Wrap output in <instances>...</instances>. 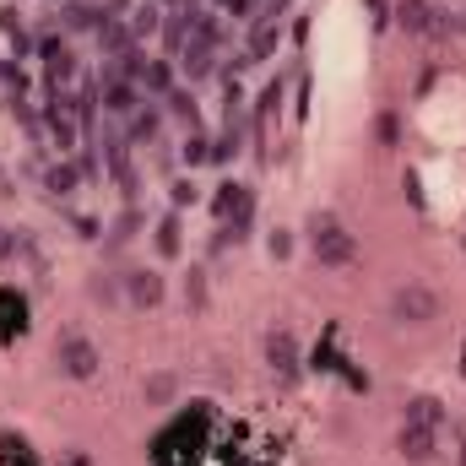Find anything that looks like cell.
Returning a JSON list of instances; mask_svg holds the SVG:
<instances>
[{
	"label": "cell",
	"mask_w": 466,
	"mask_h": 466,
	"mask_svg": "<svg viewBox=\"0 0 466 466\" xmlns=\"http://www.w3.org/2000/svg\"><path fill=\"white\" fill-rule=\"evenodd\" d=\"M309 249H315L320 266H352V260H358V238H352L348 223L331 218V212H315V218H309Z\"/></svg>",
	"instance_id": "obj_1"
},
{
	"label": "cell",
	"mask_w": 466,
	"mask_h": 466,
	"mask_svg": "<svg viewBox=\"0 0 466 466\" xmlns=\"http://www.w3.org/2000/svg\"><path fill=\"white\" fill-rule=\"evenodd\" d=\"M390 315H396L401 326H429V320H440V293L423 288V282H401V288L390 293Z\"/></svg>",
	"instance_id": "obj_2"
},
{
	"label": "cell",
	"mask_w": 466,
	"mask_h": 466,
	"mask_svg": "<svg viewBox=\"0 0 466 466\" xmlns=\"http://www.w3.org/2000/svg\"><path fill=\"white\" fill-rule=\"evenodd\" d=\"M396 22H401L407 33H418V38H445V33L456 27V16H445V11L429 5V0H401V5H396Z\"/></svg>",
	"instance_id": "obj_3"
},
{
	"label": "cell",
	"mask_w": 466,
	"mask_h": 466,
	"mask_svg": "<svg viewBox=\"0 0 466 466\" xmlns=\"http://www.w3.org/2000/svg\"><path fill=\"white\" fill-rule=\"evenodd\" d=\"M104 168H109V179L119 185V196L125 201H136V190H141V179H136V168H130V141L125 136H115V130H104Z\"/></svg>",
	"instance_id": "obj_4"
},
{
	"label": "cell",
	"mask_w": 466,
	"mask_h": 466,
	"mask_svg": "<svg viewBox=\"0 0 466 466\" xmlns=\"http://www.w3.org/2000/svg\"><path fill=\"white\" fill-rule=\"evenodd\" d=\"M38 60H44V76H49V93H60L71 76H76V55L60 33H44L38 38Z\"/></svg>",
	"instance_id": "obj_5"
},
{
	"label": "cell",
	"mask_w": 466,
	"mask_h": 466,
	"mask_svg": "<svg viewBox=\"0 0 466 466\" xmlns=\"http://www.w3.org/2000/svg\"><path fill=\"white\" fill-rule=\"evenodd\" d=\"M266 369L282 380V385H293L299 380V342H293V331L288 326H277V331H266Z\"/></svg>",
	"instance_id": "obj_6"
},
{
	"label": "cell",
	"mask_w": 466,
	"mask_h": 466,
	"mask_svg": "<svg viewBox=\"0 0 466 466\" xmlns=\"http://www.w3.org/2000/svg\"><path fill=\"white\" fill-rule=\"evenodd\" d=\"M55 358H60V369H66L71 380H93V374L104 369V358H98V348H93L87 337H60Z\"/></svg>",
	"instance_id": "obj_7"
},
{
	"label": "cell",
	"mask_w": 466,
	"mask_h": 466,
	"mask_svg": "<svg viewBox=\"0 0 466 466\" xmlns=\"http://www.w3.org/2000/svg\"><path fill=\"white\" fill-rule=\"evenodd\" d=\"M98 104H104V115L130 119L141 104H147V93H141L136 82H125V76H104V82H98Z\"/></svg>",
	"instance_id": "obj_8"
},
{
	"label": "cell",
	"mask_w": 466,
	"mask_h": 466,
	"mask_svg": "<svg viewBox=\"0 0 466 466\" xmlns=\"http://www.w3.org/2000/svg\"><path fill=\"white\" fill-rule=\"evenodd\" d=\"M396 445H401V456H407L412 466H429L434 456H440V429H423V423H401Z\"/></svg>",
	"instance_id": "obj_9"
},
{
	"label": "cell",
	"mask_w": 466,
	"mask_h": 466,
	"mask_svg": "<svg viewBox=\"0 0 466 466\" xmlns=\"http://www.w3.org/2000/svg\"><path fill=\"white\" fill-rule=\"evenodd\" d=\"M125 299H130L136 309H157V304H163V277H157V271H147V266L125 271Z\"/></svg>",
	"instance_id": "obj_10"
},
{
	"label": "cell",
	"mask_w": 466,
	"mask_h": 466,
	"mask_svg": "<svg viewBox=\"0 0 466 466\" xmlns=\"http://www.w3.org/2000/svg\"><path fill=\"white\" fill-rule=\"evenodd\" d=\"M98 44H104V55H109V60H119V55H130V49H136V33H130V22H125L119 11H109V16H104V27H98Z\"/></svg>",
	"instance_id": "obj_11"
},
{
	"label": "cell",
	"mask_w": 466,
	"mask_h": 466,
	"mask_svg": "<svg viewBox=\"0 0 466 466\" xmlns=\"http://www.w3.org/2000/svg\"><path fill=\"white\" fill-rule=\"evenodd\" d=\"M179 66H185V76H190V82H201V76H212V71H218V49L190 38V44L179 49Z\"/></svg>",
	"instance_id": "obj_12"
},
{
	"label": "cell",
	"mask_w": 466,
	"mask_h": 466,
	"mask_svg": "<svg viewBox=\"0 0 466 466\" xmlns=\"http://www.w3.org/2000/svg\"><path fill=\"white\" fill-rule=\"evenodd\" d=\"M60 16H66V33H98V27H104V16H109V5L98 11V5H87V0H71Z\"/></svg>",
	"instance_id": "obj_13"
},
{
	"label": "cell",
	"mask_w": 466,
	"mask_h": 466,
	"mask_svg": "<svg viewBox=\"0 0 466 466\" xmlns=\"http://www.w3.org/2000/svg\"><path fill=\"white\" fill-rule=\"evenodd\" d=\"M136 87H141V93H152V98H168V93H174V60H147Z\"/></svg>",
	"instance_id": "obj_14"
},
{
	"label": "cell",
	"mask_w": 466,
	"mask_h": 466,
	"mask_svg": "<svg viewBox=\"0 0 466 466\" xmlns=\"http://www.w3.org/2000/svg\"><path fill=\"white\" fill-rule=\"evenodd\" d=\"M277 44H282V33H277V22H260V27H255V38H249V49H244V60H238V66H260V60H271V55H277Z\"/></svg>",
	"instance_id": "obj_15"
},
{
	"label": "cell",
	"mask_w": 466,
	"mask_h": 466,
	"mask_svg": "<svg viewBox=\"0 0 466 466\" xmlns=\"http://www.w3.org/2000/svg\"><path fill=\"white\" fill-rule=\"evenodd\" d=\"M401 423H423V429H445V401L440 396H412Z\"/></svg>",
	"instance_id": "obj_16"
},
{
	"label": "cell",
	"mask_w": 466,
	"mask_h": 466,
	"mask_svg": "<svg viewBox=\"0 0 466 466\" xmlns=\"http://www.w3.org/2000/svg\"><path fill=\"white\" fill-rule=\"evenodd\" d=\"M125 22H130V33H136V44H141V38H152V33L163 27V11H157L152 0H136V5L125 11Z\"/></svg>",
	"instance_id": "obj_17"
},
{
	"label": "cell",
	"mask_w": 466,
	"mask_h": 466,
	"mask_svg": "<svg viewBox=\"0 0 466 466\" xmlns=\"http://www.w3.org/2000/svg\"><path fill=\"white\" fill-rule=\"evenodd\" d=\"M179 212H168V218H163V223H157V233H152V244H157V255H163V260H174V255H179V249H185V238H179Z\"/></svg>",
	"instance_id": "obj_18"
},
{
	"label": "cell",
	"mask_w": 466,
	"mask_h": 466,
	"mask_svg": "<svg viewBox=\"0 0 466 466\" xmlns=\"http://www.w3.org/2000/svg\"><path fill=\"white\" fill-rule=\"evenodd\" d=\"M76 179H82V168H76V163H55V168H49V174H44V190H49V196H60V201H66V196H71V190H76Z\"/></svg>",
	"instance_id": "obj_19"
},
{
	"label": "cell",
	"mask_w": 466,
	"mask_h": 466,
	"mask_svg": "<svg viewBox=\"0 0 466 466\" xmlns=\"http://www.w3.org/2000/svg\"><path fill=\"white\" fill-rule=\"evenodd\" d=\"M163 104H168V115H174V119H185L190 130L201 125V109H196V93H185V87H174V93H168Z\"/></svg>",
	"instance_id": "obj_20"
},
{
	"label": "cell",
	"mask_w": 466,
	"mask_h": 466,
	"mask_svg": "<svg viewBox=\"0 0 466 466\" xmlns=\"http://www.w3.org/2000/svg\"><path fill=\"white\" fill-rule=\"evenodd\" d=\"M0 27H5V38H11V55H16V60H27V27H22L16 5H5V11H0Z\"/></svg>",
	"instance_id": "obj_21"
},
{
	"label": "cell",
	"mask_w": 466,
	"mask_h": 466,
	"mask_svg": "<svg viewBox=\"0 0 466 466\" xmlns=\"http://www.w3.org/2000/svg\"><path fill=\"white\" fill-rule=\"evenodd\" d=\"M22 326H27V304L11 299V293H0V331L11 337V331H22Z\"/></svg>",
	"instance_id": "obj_22"
},
{
	"label": "cell",
	"mask_w": 466,
	"mask_h": 466,
	"mask_svg": "<svg viewBox=\"0 0 466 466\" xmlns=\"http://www.w3.org/2000/svg\"><path fill=\"white\" fill-rule=\"evenodd\" d=\"M157 130H163V115L157 109H136L130 115V141H157Z\"/></svg>",
	"instance_id": "obj_23"
},
{
	"label": "cell",
	"mask_w": 466,
	"mask_h": 466,
	"mask_svg": "<svg viewBox=\"0 0 466 466\" xmlns=\"http://www.w3.org/2000/svg\"><path fill=\"white\" fill-rule=\"evenodd\" d=\"M179 157H185L190 168H201V163H212V141H207L201 130H190V136H185V147H179Z\"/></svg>",
	"instance_id": "obj_24"
},
{
	"label": "cell",
	"mask_w": 466,
	"mask_h": 466,
	"mask_svg": "<svg viewBox=\"0 0 466 466\" xmlns=\"http://www.w3.org/2000/svg\"><path fill=\"white\" fill-rule=\"evenodd\" d=\"M168 201H174V212H185V207H196V201H201V190H196V179H174V185H168Z\"/></svg>",
	"instance_id": "obj_25"
},
{
	"label": "cell",
	"mask_w": 466,
	"mask_h": 466,
	"mask_svg": "<svg viewBox=\"0 0 466 466\" xmlns=\"http://www.w3.org/2000/svg\"><path fill=\"white\" fill-rule=\"evenodd\" d=\"M147 401H152V407L174 401V374H152V380H147Z\"/></svg>",
	"instance_id": "obj_26"
},
{
	"label": "cell",
	"mask_w": 466,
	"mask_h": 466,
	"mask_svg": "<svg viewBox=\"0 0 466 466\" xmlns=\"http://www.w3.org/2000/svg\"><path fill=\"white\" fill-rule=\"evenodd\" d=\"M185 304H196V309L207 304V271H201V266H196V271L185 277Z\"/></svg>",
	"instance_id": "obj_27"
},
{
	"label": "cell",
	"mask_w": 466,
	"mask_h": 466,
	"mask_svg": "<svg viewBox=\"0 0 466 466\" xmlns=\"http://www.w3.org/2000/svg\"><path fill=\"white\" fill-rule=\"evenodd\" d=\"M87 293H93L98 304H115V299H119V282H115V277H104V271H98V277L87 282Z\"/></svg>",
	"instance_id": "obj_28"
},
{
	"label": "cell",
	"mask_w": 466,
	"mask_h": 466,
	"mask_svg": "<svg viewBox=\"0 0 466 466\" xmlns=\"http://www.w3.org/2000/svg\"><path fill=\"white\" fill-rule=\"evenodd\" d=\"M136 233H141V212L130 207V212H125V218L115 223V233H109V238H115V244H125V238H136Z\"/></svg>",
	"instance_id": "obj_29"
},
{
	"label": "cell",
	"mask_w": 466,
	"mask_h": 466,
	"mask_svg": "<svg viewBox=\"0 0 466 466\" xmlns=\"http://www.w3.org/2000/svg\"><path fill=\"white\" fill-rule=\"evenodd\" d=\"M266 244H271V255H277V260H282V255H288V249H293V238H288V233H282V228L271 233V238H266Z\"/></svg>",
	"instance_id": "obj_30"
},
{
	"label": "cell",
	"mask_w": 466,
	"mask_h": 466,
	"mask_svg": "<svg viewBox=\"0 0 466 466\" xmlns=\"http://www.w3.org/2000/svg\"><path fill=\"white\" fill-rule=\"evenodd\" d=\"M380 141H385V147H396V115L380 119Z\"/></svg>",
	"instance_id": "obj_31"
},
{
	"label": "cell",
	"mask_w": 466,
	"mask_h": 466,
	"mask_svg": "<svg viewBox=\"0 0 466 466\" xmlns=\"http://www.w3.org/2000/svg\"><path fill=\"white\" fill-rule=\"evenodd\" d=\"M11 255H16V233L0 228V260H11Z\"/></svg>",
	"instance_id": "obj_32"
},
{
	"label": "cell",
	"mask_w": 466,
	"mask_h": 466,
	"mask_svg": "<svg viewBox=\"0 0 466 466\" xmlns=\"http://www.w3.org/2000/svg\"><path fill=\"white\" fill-rule=\"evenodd\" d=\"M363 5L374 11V22H385V16H390V5H385V0H363Z\"/></svg>",
	"instance_id": "obj_33"
},
{
	"label": "cell",
	"mask_w": 466,
	"mask_h": 466,
	"mask_svg": "<svg viewBox=\"0 0 466 466\" xmlns=\"http://www.w3.org/2000/svg\"><path fill=\"white\" fill-rule=\"evenodd\" d=\"M157 5H168V16H174V11H190V0H157Z\"/></svg>",
	"instance_id": "obj_34"
},
{
	"label": "cell",
	"mask_w": 466,
	"mask_h": 466,
	"mask_svg": "<svg viewBox=\"0 0 466 466\" xmlns=\"http://www.w3.org/2000/svg\"><path fill=\"white\" fill-rule=\"evenodd\" d=\"M66 466H93V461H87V456H82V451H76V456H66Z\"/></svg>",
	"instance_id": "obj_35"
},
{
	"label": "cell",
	"mask_w": 466,
	"mask_h": 466,
	"mask_svg": "<svg viewBox=\"0 0 466 466\" xmlns=\"http://www.w3.org/2000/svg\"><path fill=\"white\" fill-rule=\"evenodd\" d=\"M218 5H228V11H233V5H238V0H218Z\"/></svg>",
	"instance_id": "obj_36"
},
{
	"label": "cell",
	"mask_w": 466,
	"mask_h": 466,
	"mask_svg": "<svg viewBox=\"0 0 466 466\" xmlns=\"http://www.w3.org/2000/svg\"><path fill=\"white\" fill-rule=\"evenodd\" d=\"M461 466H466V456H461Z\"/></svg>",
	"instance_id": "obj_37"
}]
</instances>
